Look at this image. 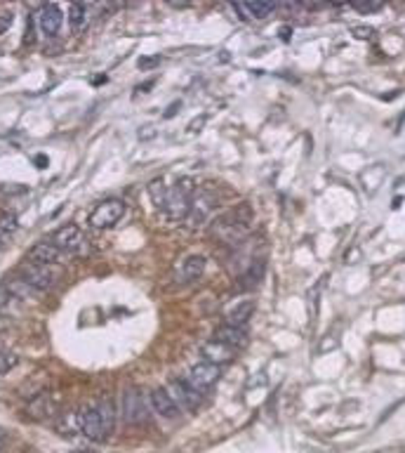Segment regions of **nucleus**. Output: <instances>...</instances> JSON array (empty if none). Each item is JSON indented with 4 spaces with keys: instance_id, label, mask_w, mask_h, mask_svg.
<instances>
[{
    "instance_id": "1",
    "label": "nucleus",
    "mask_w": 405,
    "mask_h": 453,
    "mask_svg": "<svg viewBox=\"0 0 405 453\" xmlns=\"http://www.w3.org/2000/svg\"><path fill=\"white\" fill-rule=\"evenodd\" d=\"M116 427V411L109 399H99L95 404L80 408V432L92 442H107Z\"/></svg>"
},
{
    "instance_id": "2",
    "label": "nucleus",
    "mask_w": 405,
    "mask_h": 453,
    "mask_svg": "<svg viewBox=\"0 0 405 453\" xmlns=\"http://www.w3.org/2000/svg\"><path fill=\"white\" fill-rule=\"evenodd\" d=\"M254 220V210L250 203H238V206L229 208L213 222V237L222 244H238V241L250 232V225Z\"/></svg>"
},
{
    "instance_id": "3",
    "label": "nucleus",
    "mask_w": 405,
    "mask_h": 453,
    "mask_svg": "<svg viewBox=\"0 0 405 453\" xmlns=\"http://www.w3.org/2000/svg\"><path fill=\"white\" fill-rule=\"evenodd\" d=\"M193 194H196V189H193L191 177L177 179V184L167 189V196H165V203H163V208H160V213H165L170 220H184V217H189Z\"/></svg>"
},
{
    "instance_id": "4",
    "label": "nucleus",
    "mask_w": 405,
    "mask_h": 453,
    "mask_svg": "<svg viewBox=\"0 0 405 453\" xmlns=\"http://www.w3.org/2000/svg\"><path fill=\"white\" fill-rule=\"evenodd\" d=\"M20 274L31 288L40 290V293L52 290L61 279V272L54 265H40V262H31V260H26V262L22 265Z\"/></svg>"
},
{
    "instance_id": "5",
    "label": "nucleus",
    "mask_w": 405,
    "mask_h": 453,
    "mask_svg": "<svg viewBox=\"0 0 405 453\" xmlns=\"http://www.w3.org/2000/svg\"><path fill=\"white\" fill-rule=\"evenodd\" d=\"M52 244L59 248L61 253H71V255H87L90 253V244H87L83 229L76 225H64L52 234Z\"/></svg>"
},
{
    "instance_id": "6",
    "label": "nucleus",
    "mask_w": 405,
    "mask_h": 453,
    "mask_svg": "<svg viewBox=\"0 0 405 453\" xmlns=\"http://www.w3.org/2000/svg\"><path fill=\"white\" fill-rule=\"evenodd\" d=\"M167 392H170V396L174 399V404L179 406V411H186V413H191V411H196L198 406L203 404V394L198 392V389H193L189 380H182V378H172L170 383H167Z\"/></svg>"
},
{
    "instance_id": "7",
    "label": "nucleus",
    "mask_w": 405,
    "mask_h": 453,
    "mask_svg": "<svg viewBox=\"0 0 405 453\" xmlns=\"http://www.w3.org/2000/svg\"><path fill=\"white\" fill-rule=\"evenodd\" d=\"M123 420L128 425H142L148 420L146 396L139 387H128L123 392Z\"/></svg>"
},
{
    "instance_id": "8",
    "label": "nucleus",
    "mask_w": 405,
    "mask_h": 453,
    "mask_svg": "<svg viewBox=\"0 0 405 453\" xmlns=\"http://www.w3.org/2000/svg\"><path fill=\"white\" fill-rule=\"evenodd\" d=\"M220 376H222V366H215V364H210V362H205V359H201L198 364L191 366L186 380H189V385H191L193 389H198L201 394H205L208 389L215 387L217 380H220Z\"/></svg>"
},
{
    "instance_id": "9",
    "label": "nucleus",
    "mask_w": 405,
    "mask_h": 453,
    "mask_svg": "<svg viewBox=\"0 0 405 453\" xmlns=\"http://www.w3.org/2000/svg\"><path fill=\"white\" fill-rule=\"evenodd\" d=\"M125 215V203L121 198H107L90 213V227L95 229H109L114 227L121 217Z\"/></svg>"
},
{
    "instance_id": "10",
    "label": "nucleus",
    "mask_w": 405,
    "mask_h": 453,
    "mask_svg": "<svg viewBox=\"0 0 405 453\" xmlns=\"http://www.w3.org/2000/svg\"><path fill=\"white\" fill-rule=\"evenodd\" d=\"M205 267H208V258L205 255H189L174 269V276H172L174 283L177 286H189L191 281H196V279H201L205 274Z\"/></svg>"
},
{
    "instance_id": "11",
    "label": "nucleus",
    "mask_w": 405,
    "mask_h": 453,
    "mask_svg": "<svg viewBox=\"0 0 405 453\" xmlns=\"http://www.w3.org/2000/svg\"><path fill=\"white\" fill-rule=\"evenodd\" d=\"M217 206H220V196H217L213 189H203L201 194H193L189 222L191 225H201V222L208 220V215L213 213Z\"/></svg>"
},
{
    "instance_id": "12",
    "label": "nucleus",
    "mask_w": 405,
    "mask_h": 453,
    "mask_svg": "<svg viewBox=\"0 0 405 453\" xmlns=\"http://www.w3.org/2000/svg\"><path fill=\"white\" fill-rule=\"evenodd\" d=\"M148 399H151L153 411L158 413L163 420H167V423H177V420L182 418V411H179V406L174 404V399L165 387L151 389V396H148Z\"/></svg>"
},
{
    "instance_id": "13",
    "label": "nucleus",
    "mask_w": 405,
    "mask_h": 453,
    "mask_svg": "<svg viewBox=\"0 0 405 453\" xmlns=\"http://www.w3.org/2000/svg\"><path fill=\"white\" fill-rule=\"evenodd\" d=\"M236 352H238V350H234V347H229V345H224V343H217V340H208V343L201 347L203 359H205V362H210V364H215V366L231 364L234 357H236Z\"/></svg>"
},
{
    "instance_id": "14",
    "label": "nucleus",
    "mask_w": 405,
    "mask_h": 453,
    "mask_svg": "<svg viewBox=\"0 0 405 453\" xmlns=\"http://www.w3.org/2000/svg\"><path fill=\"white\" fill-rule=\"evenodd\" d=\"M57 406H59V396L52 394V392H40L36 394L33 399H31L29 404V415L36 420L40 418H49V415L57 413Z\"/></svg>"
},
{
    "instance_id": "15",
    "label": "nucleus",
    "mask_w": 405,
    "mask_h": 453,
    "mask_svg": "<svg viewBox=\"0 0 405 453\" xmlns=\"http://www.w3.org/2000/svg\"><path fill=\"white\" fill-rule=\"evenodd\" d=\"M210 340H217V343H224V345L234 347V350H240V347L247 345L250 335H247L245 328L222 324L220 328H215V333H213V338H210Z\"/></svg>"
},
{
    "instance_id": "16",
    "label": "nucleus",
    "mask_w": 405,
    "mask_h": 453,
    "mask_svg": "<svg viewBox=\"0 0 405 453\" xmlns=\"http://www.w3.org/2000/svg\"><path fill=\"white\" fill-rule=\"evenodd\" d=\"M61 258V251L52 241H38L33 248L29 251L31 262H40V265H57Z\"/></svg>"
},
{
    "instance_id": "17",
    "label": "nucleus",
    "mask_w": 405,
    "mask_h": 453,
    "mask_svg": "<svg viewBox=\"0 0 405 453\" xmlns=\"http://www.w3.org/2000/svg\"><path fill=\"white\" fill-rule=\"evenodd\" d=\"M264 269H266L264 260H252V262L240 272V276H238V288H240V290H252V288H257L259 283H261V279H264Z\"/></svg>"
},
{
    "instance_id": "18",
    "label": "nucleus",
    "mask_w": 405,
    "mask_h": 453,
    "mask_svg": "<svg viewBox=\"0 0 405 453\" xmlns=\"http://www.w3.org/2000/svg\"><path fill=\"white\" fill-rule=\"evenodd\" d=\"M38 20H40L43 34H45V36H57L59 29H61V10H59V5H52V3L43 5Z\"/></svg>"
},
{
    "instance_id": "19",
    "label": "nucleus",
    "mask_w": 405,
    "mask_h": 453,
    "mask_svg": "<svg viewBox=\"0 0 405 453\" xmlns=\"http://www.w3.org/2000/svg\"><path fill=\"white\" fill-rule=\"evenodd\" d=\"M234 10L238 12V15H247L250 20H266V17L276 10V5L266 3V0H259V3H257V0H250V3L234 5Z\"/></svg>"
},
{
    "instance_id": "20",
    "label": "nucleus",
    "mask_w": 405,
    "mask_h": 453,
    "mask_svg": "<svg viewBox=\"0 0 405 453\" xmlns=\"http://www.w3.org/2000/svg\"><path fill=\"white\" fill-rule=\"evenodd\" d=\"M254 314V302L252 300H243L238 302L231 312L227 316V324L229 326H238V328H245V324L250 321V316Z\"/></svg>"
},
{
    "instance_id": "21",
    "label": "nucleus",
    "mask_w": 405,
    "mask_h": 453,
    "mask_svg": "<svg viewBox=\"0 0 405 453\" xmlns=\"http://www.w3.org/2000/svg\"><path fill=\"white\" fill-rule=\"evenodd\" d=\"M54 430L64 437H71V434H78L80 432V411H71V413H64V415H57L54 420Z\"/></svg>"
},
{
    "instance_id": "22",
    "label": "nucleus",
    "mask_w": 405,
    "mask_h": 453,
    "mask_svg": "<svg viewBox=\"0 0 405 453\" xmlns=\"http://www.w3.org/2000/svg\"><path fill=\"white\" fill-rule=\"evenodd\" d=\"M148 196H151V201H153V206L155 208H163V203H165V196H167V187H165V179H153L151 184H148Z\"/></svg>"
},
{
    "instance_id": "23",
    "label": "nucleus",
    "mask_w": 405,
    "mask_h": 453,
    "mask_svg": "<svg viewBox=\"0 0 405 453\" xmlns=\"http://www.w3.org/2000/svg\"><path fill=\"white\" fill-rule=\"evenodd\" d=\"M17 302H20V300L12 295V290L8 288V283H5V281L0 283V312H3V314L12 312V309L17 307Z\"/></svg>"
},
{
    "instance_id": "24",
    "label": "nucleus",
    "mask_w": 405,
    "mask_h": 453,
    "mask_svg": "<svg viewBox=\"0 0 405 453\" xmlns=\"http://www.w3.org/2000/svg\"><path fill=\"white\" fill-rule=\"evenodd\" d=\"M85 12H87V5L83 3H73L71 10H68V22H71V27H83L85 24Z\"/></svg>"
},
{
    "instance_id": "25",
    "label": "nucleus",
    "mask_w": 405,
    "mask_h": 453,
    "mask_svg": "<svg viewBox=\"0 0 405 453\" xmlns=\"http://www.w3.org/2000/svg\"><path fill=\"white\" fill-rule=\"evenodd\" d=\"M15 229H17V217L15 215H12V213L0 215V239L10 237Z\"/></svg>"
},
{
    "instance_id": "26",
    "label": "nucleus",
    "mask_w": 405,
    "mask_h": 453,
    "mask_svg": "<svg viewBox=\"0 0 405 453\" xmlns=\"http://www.w3.org/2000/svg\"><path fill=\"white\" fill-rule=\"evenodd\" d=\"M20 364V359H17V355H10V352H0V378H3L5 373H10L15 366Z\"/></svg>"
},
{
    "instance_id": "27",
    "label": "nucleus",
    "mask_w": 405,
    "mask_h": 453,
    "mask_svg": "<svg viewBox=\"0 0 405 453\" xmlns=\"http://www.w3.org/2000/svg\"><path fill=\"white\" fill-rule=\"evenodd\" d=\"M351 36H353V38H358V40H372L377 36V31L372 27H353Z\"/></svg>"
},
{
    "instance_id": "28",
    "label": "nucleus",
    "mask_w": 405,
    "mask_h": 453,
    "mask_svg": "<svg viewBox=\"0 0 405 453\" xmlns=\"http://www.w3.org/2000/svg\"><path fill=\"white\" fill-rule=\"evenodd\" d=\"M379 8H382L379 3H353V10H358V12H372Z\"/></svg>"
},
{
    "instance_id": "29",
    "label": "nucleus",
    "mask_w": 405,
    "mask_h": 453,
    "mask_svg": "<svg viewBox=\"0 0 405 453\" xmlns=\"http://www.w3.org/2000/svg\"><path fill=\"white\" fill-rule=\"evenodd\" d=\"M205 123H208V116H198V119L189 126V133H198V130H201Z\"/></svg>"
},
{
    "instance_id": "30",
    "label": "nucleus",
    "mask_w": 405,
    "mask_h": 453,
    "mask_svg": "<svg viewBox=\"0 0 405 453\" xmlns=\"http://www.w3.org/2000/svg\"><path fill=\"white\" fill-rule=\"evenodd\" d=\"M10 22H12L10 15H3V17H0V34H3V31L10 27Z\"/></svg>"
},
{
    "instance_id": "31",
    "label": "nucleus",
    "mask_w": 405,
    "mask_h": 453,
    "mask_svg": "<svg viewBox=\"0 0 405 453\" xmlns=\"http://www.w3.org/2000/svg\"><path fill=\"white\" fill-rule=\"evenodd\" d=\"M153 64H158V59H142V61H139L142 69H146V66H153Z\"/></svg>"
},
{
    "instance_id": "32",
    "label": "nucleus",
    "mask_w": 405,
    "mask_h": 453,
    "mask_svg": "<svg viewBox=\"0 0 405 453\" xmlns=\"http://www.w3.org/2000/svg\"><path fill=\"white\" fill-rule=\"evenodd\" d=\"M290 34H292V29L285 27L283 31H280V36H283V40H290Z\"/></svg>"
},
{
    "instance_id": "33",
    "label": "nucleus",
    "mask_w": 405,
    "mask_h": 453,
    "mask_svg": "<svg viewBox=\"0 0 405 453\" xmlns=\"http://www.w3.org/2000/svg\"><path fill=\"white\" fill-rule=\"evenodd\" d=\"M177 107H179V102H177V104H172L170 111H167V114H165V119H172V116H174V111H177Z\"/></svg>"
},
{
    "instance_id": "34",
    "label": "nucleus",
    "mask_w": 405,
    "mask_h": 453,
    "mask_svg": "<svg viewBox=\"0 0 405 453\" xmlns=\"http://www.w3.org/2000/svg\"><path fill=\"white\" fill-rule=\"evenodd\" d=\"M36 165L45 168V165H47V158H45V156H38V158H36Z\"/></svg>"
},
{
    "instance_id": "35",
    "label": "nucleus",
    "mask_w": 405,
    "mask_h": 453,
    "mask_svg": "<svg viewBox=\"0 0 405 453\" xmlns=\"http://www.w3.org/2000/svg\"><path fill=\"white\" fill-rule=\"evenodd\" d=\"M3 444H5V432H3V427H0V449H3Z\"/></svg>"
},
{
    "instance_id": "36",
    "label": "nucleus",
    "mask_w": 405,
    "mask_h": 453,
    "mask_svg": "<svg viewBox=\"0 0 405 453\" xmlns=\"http://www.w3.org/2000/svg\"><path fill=\"white\" fill-rule=\"evenodd\" d=\"M0 244H3V239H0Z\"/></svg>"
}]
</instances>
